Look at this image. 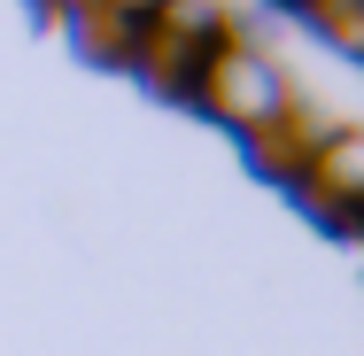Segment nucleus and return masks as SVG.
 Instances as JSON below:
<instances>
[{
  "mask_svg": "<svg viewBox=\"0 0 364 356\" xmlns=\"http://www.w3.org/2000/svg\"><path fill=\"white\" fill-rule=\"evenodd\" d=\"M302 16H310L333 47H357L364 39V0H302Z\"/></svg>",
  "mask_w": 364,
  "mask_h": 356,
  "instance_id": "obj_6",
  "label": "nucleus"
},
{
  "mask_svg": "<svg viewBox=\"0 0 364 356\" xmlns=\"http://www.w3.org/2000/svg\"><path fill=\"white\" fill-rule=\"evenodd\" d=\"M109 8H132V16H155V0H109Z\"/></svg>",
  "mask_w": 364,
  "mask_h": 356,
  "instance_id": "obj_7",
  "label": "nucleus"
},
{
  "mask_svg": "<svg viewBox=\"0 0 364 356\" xmlns=\"http://www.w3.org/2000/svg\"><path fill=\"white\" fill-rule=\"evenodd\" d=\"M225 39H186V31H163V23H147V39H140V55H132V70L155 85V93H194L202 85V70H210V55H218Z\"/></svg>",
  "mask_w": 364,
  "mask_h": 356,
  "instance_id": "obj_3",
  "label": "nucleus"
},
{
  "mask_svg": "<svg viewBox=\"0 0 364 356\" xmlns=\"http://www.w3.org/2000/svg\"><path fill=\"white\" fill-rule=\"evenodd\" d=\"M326 140V124H310L302 109H279V117H264V124H248V147H256V163H272V171H302V155Z\"/></svg>",
  "mask_w": 364,
  "mask_h": 356,
  "instance_id": "obj_4",
  "label": "nucleus"
},
{
  "mask_svg": "<svg viewBox=\"0 0 364 356\" xmlns=\"http://www.w3.org/2000/svg\"><path fill=\"white\" fill-rule=\"evenodd\" d=\"M194 101H210L218 117H232V124L248 132V124H264V117H279V109H287V77L272 70L256 47L225 39L218 55H210V70H202V85H194Z\"/></svg>",
  "mask_w": 364,
  "mask_h": 356,
  "instance_id": "obj_1",
  "label": "nucleus"
},
{
  "mask_svg": "<svg viewBox=\"0 0 364 356\" xmlns=\"http://www.w3.org/2000/svg\"><path fill=\"white\" fill-rule=\"evenodd\" d=\"M294 186H302L310 210H326L333 225H357V210H364V140L357 132H326V140L302 155Z\"/></svg>",
  "mask_w": 364,
  "mask_h": 356,
  "instance_id": "obj_2",
  "label": "nucleus"
},
{
  "mask_svg": "<svg viewBox=\"0 0 364 356\" xmlns=\"http://www.w3.org/2000/svg\"><path fill=\"white\" fill-rule=\"evenodd\" d=\"M77 39L101 55V63H132L147 39V16H132V8H109V0H93L85 16H77Z\"/></svg>",
  "mask_w": 364,
  "mask_h": 356,
  "instance_id": "obj_5",
  "label": "nucleus"
}]
</instances>
